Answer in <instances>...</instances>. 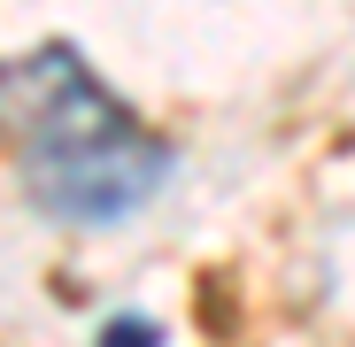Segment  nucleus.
Returning <instances> with one entry per match:
<instances>
[{"label":"nucleus","instance_id":"f257e3e1","mask_svg":"<svg viewBox=\"0 0 355 347\" xmlns=\"http://www.w3.org/2000/svg\"><path fill=\"white\" fill-rule=\"evenodd\" d=\"M0 116L24 139V193L54 224H124L170 178V139L101 85V70L70 39L0 62Z\"/></svg>","mask_w":355,"mask_h":347},{"label":"nucleus","instance_id":"f03ea898","mask_svg":"<svg viewBox=\"0 0 355 347\" xmlns=\"http://www.w3.org/2000/svg\"><path fill=\"white\" fill-rule=\"evenodd\" d=\"M93 347H162V324L155 317H108Z\"/></svg>","mask_w":355,"mask_h":347}]
</instances>
